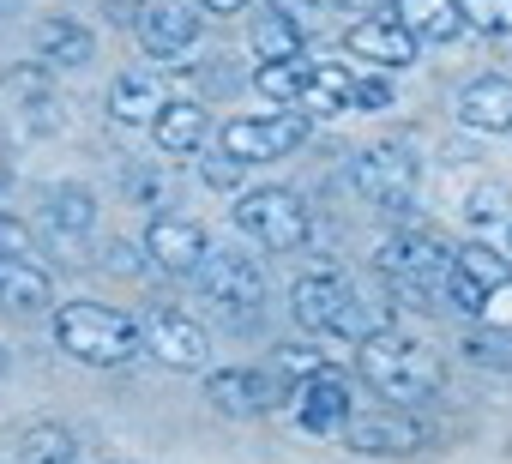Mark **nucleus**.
<instances>
[{
	"label": "nucleus",
	"mask_w": 512,
	"mask_h": 464,
	"mask_svg": "<svg viewBox=\"0 0 512 464\" xmlns=\"http://www.w3.org/2000/svg\"><path fill=\"white\" fill-rule=\"evenodd\" d=\"M49 223L67 229V236H85V229L97 223V193L79 187V181H61V187L49 193Z\"/></svg>",
	"instance_id": "b1692460"
},
{
	"label": "nucleus",
	"mask_w": 512,
	"mask_h": 464,
	"mask_svg": "<svg viewBox=\"0 0 512 464\" xmlns=\"http://www.w3.org/2000/svg\"><path fill=\"white\" fill-rule=\"evenodd\" d=\"M302 139H308V115L302 109H278V115H260V121H229L223 127V151L241 157V163H278Z\"/></svg>",
	"instance_id": "0eeeda50"
},
{
	"label": "nucleus",
	"mask_w": 512,
	"mask_h": 464,
	"mask_svg": "<svg viewBox=\"0 0 512 464\" xmlns=\"http://www.w3.org/2000/svg\"><path fill=\"white\" fill-rule=\"evenodd\" d=\"M374 266L386 272V284L398 290L404 308H422V314H440L446 308V272H452V248L422 236V229H410V236H392Z\"/></svg>",
	"instance_id": "f03ea898"
},
{
	"label": "nucleus",
	"mask_w": 512,
	"mask_h": 464,
	"mask_svg": "<svg viewBox=\"0 0 512 464\" xmlns=\"http://www.w3.org/2000/svg\"><path fill=\"white\" fill-rule=\"evenodd\" d=\"M452 266H458L476 290H488V296L512 284V260H506L494 242H470V248H458V254H452Z\"/></svg>",
	"instance_id": "5701e85b"
},
{
	"label": "nucleus",
	"mask_w": 512,
	"mask_h": 464,
	"mask_svg": "<svg viewBox=\"0 0 512 464\" xmlns=\"http://www.w3.org/2000/svg\"><path fill=\"white\" fill-rule=\"evenodd\" d=\"M332 7H344V13H374V7H386V0H332Z\"/></svg>",
	"instance_id": "ea45409f"
},
{
	"label": "nucleus",
	"mask_w": 512,
	"mask_h": 464,
	"mask_svg": "<svg viewBox=\"0 0 512 464\" xmlns=\"http://www.w3.org/2000/svg\"><path fill=\"white\" fill-rule=\"evenodd\" d=\"M350 187H356L362 199H374V205L410 199V187H416V157H410L404 145H374V151H362V157L350 163Z\"/></svg>",
	"instance_id": "1a4fd4ad"
},
{
	"label": "nucleus",
	"mask_w": 512,
	"mask_h": 464,
	"mask_svg": "<svg viewBox=\"0 0 512 464\" xmlns=\"http://www.w3.org/2000/svg\"><path fill=\"white\" fill-rule=\"evenodd\" d=\"M458 121L470 133H506L512 127V79L500 73H482L458 91Z\"/></svg>",
	"instance_id": "4468645a"
},
{
	"label": "nucleus",
	"mask_w": 512,
	"mask_h": 464,
	"mask_svg": "<svg viewBox=\"0 0 512 464\" xmlns=\"http://www.w3.org/2000/svg\"><path fill=\"white\" fill-rule=\"evenodd\" d=\"M205 248L211 242H205V229L193 217H151V229H145V254L169 278H193L199 260H205Z\"/></svg>",
	"instance_id": "9d476101"
},
{
	"label": "nucleus",
	"mask_w": 512,
	"mask_h": 464,
	"mask_svg": "<svg viewBox=\"0 0 512 464\" xmlns=\"http://www.w3.org/2000/svg\"><path fill=\"white\" fill-rule=\"evenodd\" d=\"M163 103H169V97H163V85H157L151 73H121V79L109 85V115H115L121 127H151Z\"/></svg>",
	"instance_id": "6ab92c4d"
},
{
	"label": "nucleus",
	"mask_w": 512,
	"mask_h": 464,
	"mask_svg": "<svg viewBox=\"0 0 512 464\" xmlns=\"http://www.w3.org/2000/svg\"><path fill=\"white\" fill-rule=\"evenodd\" d=\"M103 266H109V272H121V278H133V272H139V248L109 242V248H103Z\"/></svg>",
	"instance_id": "f704fd0d"
},
{
	"label": "nucleus",
	"mask_w": 512,
	"mask_h": 464,
	"mask_svg": "<svg viewBox=\"0 0 512 464\" xmlns=\"http://www.w3.org/2000/svg\"><path fill=\"white\" fill-rule=\"evenodd\" d=\"M139 338H145V350H151L163 368L199 374V368L211 362V338H205V326H199L193 314H151V320L139 326Z\"/></svg>",
	"instance_id": "6e6552de"
},
{
	"label": "nucleus",
	"mask_w": 512,
	"mask_h": 464,
	"mask_svg": "<svg viewBox=\"0 0 512 464\" xmlns=\"http://www.w3.org/2000/svg\"><path fill=\"white\" fill-rule=\"evenodd\" d=\"M344 49L356 55V61H374L380 73H398V67H410L416 61V37L386 13V19H356L350 31H344Z\"/></svg>",
	"instance_id": "9b49d317"
},
{
	"label": "nucleus",
	"mask_w": 512,
	"mask_h": 464,
	"mask_svg": "<svg viewBox=\"0 0 512 464\" xmlns=\"http://www.w3.org/2000/svg\"><path fill=\"white\" fill-rule=\"evenodd\" d=\"M199 13H211V19H229V13H247V0H199Z\"/></svg>",
	"instance_id": "4c0bfd02"
},
{
	"label": "nucleus",
	"mask_w": 512,
	"mask_h": 464,
	"mask_svg": "<svg viewBox=\"0 0 512 464\" xmlns=\"http://www.w3.org/2000/svg\"><path fill=\"white\" fill-rule=\"evenodd\" d=\"M458 350H464L476 368H500V374H512V332H494V326L482 332V326H476V332H464Z\"/></svg>",
	"instance_id": "cd10ccee"
},
{
	"label": "nucleus",
	"mask_w": 512,
	"mask_h": 464,
	"mask_svg": "<svg viewBox=\"0 0 512 464\" xmlns=\"http://www.w3.org/2000/svg\"><path fill=\"white\" fill-rule=\"evenodd\" d=\"M55 278L37 266V254H0V302L13 308H49Z\"/></svg>",
	"instance_id": "a211bd4d"
},
{
	"label": "nucleus",
	"mask_w": 512,
	"mask_h": 464,
	"mask_svg": "<svg viewBox=\"0 0 512 464\" xmlns=\"http://www.w3.org/2000/svg\"><path fill=\"white\" fill-rule=\"evenodd\" d=\"M55 338L73 362H91V368H121L145 350L139 326L121 308H103V302H67L55 314Z\"/></svg>",
	"instance_id": "7ed1b4c3"
},
{
	"label": "nucleus",
	"mask_w": 512,
	"mask_h": 464,
	"mask_svg": "<svg viewBox=\"0 0 512 464\" xmlns=\"http://www.w3.org/2000/svg\"><path fill=\"white\" fill-rule=\"evenodd\" d=\"M241 169H247V163H241V157H229V151H223V157H205V181H211V187H235V181H241Z\"/></svg>",
	"instance_id": "473e14b6"
},
{
	"label": "nucleus",
	"mask_w": 512,
	"mask_h": 464,
	"mask_svg": "<svg viewBox=\"0 0 512 464\" xmlns=\"http://www.w3.org/2000/svg\"><path fill=\"white\" fill-rule=\"evenodd\" d=\"M151 133H157L163 151H199V139H205V109H199V103H163L157 121H151Z\"/></svg>",
	"instance_id": "4be33fe9"
},
{
	"label": "nucleus",
	"mask_w": 512,
	"mask_h": 464,
	"mask_svg": "<svg viewBox=\"0 0 512 464\" xmlns=\"http://www.w3.org/2000/svg\"><path fill=\"white\" fill-rule=\"evenodd\" d=\"M302 43H308V31H296L278 13H266L260 25H253V55L260 61H302Z\"/></svg>",
	"instance_id": "a878e982"
},
{
	"label": "nucleus",
	"mask_w": 512,
	"mask_h": 464,
	"mask_svg": "<svg viewBox=\"0 0 512 464\" xmlns=\"http://www.w3.org/2000/svg\"><path fill=\"white\" fill-rule=\"evenodd\" d=\"M272 13L290 19L296 31H314V25H320V0H272Z\"/></svg>",
	"instance_id": "7c9ffc66"
},
{
	"label": "nucleus",
	"mask_w": 512,
	"mask_h": 464,
	"mask_svg": "<svg viewBox=\"0 0 512 464\" xmlns=\"http://www.w3.org/2000/svg\"><path fill=\"white\" fill-rule=\"evenodd\" d=\"M7 181H13V169H7V157H0V187H7Z\"/></svg>",
	"instance_id": "a19ab883"
},
{
	"label": "nucleus",
	"mask_w": 512,
	"mask_h": 464,
	"mask_svg": "<svg viewBox=\"0 0 512 464\" xmlns=\"http://www.w3.org/2000/svg\"><path fill=\"white\" fill-rule=\"evenodd\" d=\"M392 103V79H356V109H386Z\"/></svg>",
	"instance_id": "72a5a7b5"
},
{
	"label": "nucleus",
	"mask_w": 512,
	"mask_h": 464,
	"mask_svg": "<svg viewBox=\"0 0 512 464\" xmlns=\"http://www.w3.org/2000/svg\"><path fill=\"white\" fill-rule=\"evenodd\" d=\"M37 55H43V67H85L97 55V37L73 19H49V25H37Z\"/></svg>",
	"instance_id": "412c9836"
},
{
	"label": "nucleus",
	"mask_w": 512,
	"mask_h": 464,
	"mask_svg": "<svg viewBox=\"0 0 512 464\" xmlns=\"http://www.w3.org/2000/svg\"><path fill=\"white\" fill-rule=\"evenodd\" d=\"M278 368H284V374H302V380H308L314 368H326V356H320V350H284V356H278Z\"/></svg>",
	"instance_id": "c9c22d12"
},
{
	"label": "nucleus",
	"mask_w": 512,
	"mask_h": 464,
	"mask_svg": "<svg viewBox=\"0 0 512 464\" xmlns=\"http://www.w3.org/2000/svg\"><path fill=\"white\" fill-rule=\"evenodd\" d=\"M193 278H199V296H205L223 320H235V326L260 320V302H266V266L253 260V254L205 248V260H199Z\"/></svg>",
	"instance_id": "20e7f679"
},
{
	"label": "nucleus",
	"mask_w": 512,
	"mask_h": 464,
	"mask_svg": "<svg viewBox=\"0 0 512 464\" xmlns=\"http://www.w3.org/2000/svg\"><path fill=\"white\" fill-rule=\"evenodd\" d=\"M392 19L416 37V43H452L464 31L458 0H392Z\"/></svg>",
	"instance_id": "f3484780"
},
{
	"label": "nucleus",
	"mask_w": 512,
	"mask_h": 464,
	"mask_svg": "<svg viewBox=\"0 0 512 464\" xmlns=\"http://www.w3.org/2000/svg\"><path fill=\"white\" fill-rule=\"evenodd\" d=\"M193 37H199V13H187V7H145V19H139V49L151 61L187 55Z\"/></svg>",
	"instance_id": "dca6fc26"
},
{
	"label": "nucleus",
	"mask_w": 512,
	"mask_h": 464,
	"mask_svg": "<svg viewBox=\"0 0 512 464\" xmlns=\"http://www.w3.org/2000/svg\"><path fill=\"white\" fill-rule=\"evenodd\" d=\"M500 217H506V193H500V187H494V193L482 187V193L470 199V223H476V229H488V223H500Z\"/></svg>",
	"instance_id": "2f4dec72"
},
{
	"label": "nucleus",
	"mask_w": 512,
	"mask_h": 464,
	"mask_svg": "<svg viewBox=\"0 0 512 464\" xmlns=\"http://www.w3.org/2000/svg\"><path fill=\"white\" fill-rule=\"evenodd\" d=\"M458 13L482 37H512V0H458Z\"/></svg>",
	"instance_id": "c85d7f7f"
},
{
	"label": "nucleus",
	"mask_w": 512,
	"mask_h": 464,
	"mask_svg": "<svg viewBox=\"0 0 512 464\" xmlns=\"http://www.w3.org/2000/svg\"><path fill=\"white\" fill-rule=\"evenodd\" d=\"M0 254H31V229L13 223V217H0Z\"/></svg>",
	"instance_id": "e433bc0d"
},
{
	"label": "nucleus",
	"mask_w": 512,
	"mask_h": 464,
	"mask_svg": "<svg viewBox=\"0 0 512 464\" xmlns=\"http://www.w3.org/2000/svg\"><path fill=\"white\" fill-rule=\"evenodd\" d=\"M205 392H211V404L229 410V416H266V410L284 398V386H278L272 374H260V368H217V374L205 380Z\"/></svg>",
	"instance_id": "ddd939ff"
},
{
	"label": "nucleus",
	"mask_w": 512,
	"mask_h": 464,
	"mask_svg": "<svg viewBox=\"0 0 512 464\" xmlns=\"http://www.w3.org/2000/svg\"><path fill=\"white\" fill-rule=\"evenodd\" d=\"M356 368H362V380L380 392V398H392V404H422V398H434L440 392V362H434V350L428 344H416L410 332H368L362 344H356Z\"/></svg>",
	"instance_id": "f257e3e1"
},
{
	"label": "nucleus",
	"mask_w": 512,
	"mask_h": 464,
	"mask_svg": "<svg viewBox=\"0 0 512 464\" xmlns=\"http://www.w3.org/2000/svg\"><path fill=\"white\" fill-rule=\"evenodd\" d=\"M350 410H356V404H350V380H344V374L314 368L308 380H296V416H302V428H314V434H338Z\"/></svg>",
	"instance_id": "f8f14e48"
},
{
	"label": "nucleus",
	"mask_w": 512,
	"mask_h": 464,
	"mask_svg": "<svg viewBox=\"0 0 512 464\" xmlns=\"http://www.w3.org/2000/svg\"><path fill=\"white\" fill-rule=\"evenodd\" d=\"M302 79H308L302 61H260V67H253V91H260L266 103H290V109H296Z\"/></svg>",
	"instance_id": "bb28decb"
},
{
	"label": "nucleus",
	"mask_w": 512,
	"mask_h": 464,
	"mask_svg": "<svg viewBox=\"0 0 512 464\" xmlns=\"http://www.w3.org/2000/svg\"><path fill=\"white\" fill-rule=\"evenodd\" d=\"M344 302H350V284H344L338 272H308V278H296V290H290V314H296V326H308V332H332V320H338Z\"/></svg>",
	"instance_id": "2eb2a0df"
},
{
	"label": "nucleus",
	"mask_w": 512,
	"mask_h": 464,
	"mask_svg": "<svg viewBox=\"0 0 512 464\" xmlns=\"http://www.w3.org/2000/svg\"><path fill=\"white\" fill-rule=\"evenodd\" d=\"M235 223L260 248H272V254H290V248L308 242V205L290 187H253V193H241L235 199Z\"/></svg>",
	"instance_id": "39448f33"
},
{
	"label": "nucleus",
	"mask_w": 512,
	"mask_h": 464,
	"mask_svg": "<svg viewBox=\"0 0 512 464\" xmlns=\"http://www.w3.org/2000/svg\"><path fill=\"white\" fill-rule=\"evenodd\" d=\"M127 187H133V193H139V199H145V193H151V199H157V175H145V169H133V175H127Z\"/></svg>",
	"instance_id": "58836bf2"
},
{
	"label": "nucleus",
	"mask_w": 512,
	"mask_h": 464,
	"mask_svg": "<svg viewBox=\"0 0 512 464\" xmlns=\"http://www.w3.org/2000/svg\"><path fill=\"white\" fill-rule=\"evenodd\" d=\"M296 109L302 115H344V109H356V79L344 67H308V79L296 91Z\"/></svg>",
	"instance_id": "aec40b11"
},
{
	"label": "nucleus",
	"mask_w": 512,
	"mask_h": 464,
	"mask_svg": "<svg viewBox=\"0 0 512 464\" xmlns=\"http://www.w3.org/2000/svg\"><path fill=\"white\" fill-rule=\"evenodd\" d=\"M506 133H512V127H506Z\"/></svg>",
	"instance_id": "37998d69"
},
{
	"label": "nucleus",
	"mask_w": 512,
	"mask_h": 464,
	"mask_svg": "<svg viewBox=\"0 0 512 464\" xmlns=\"http://www.w3.org/2000/svg\"><path fill=\"white\" fill-rule=\"evenodd\" d=\"M73 458H79L73 434L55 428V422H37V428H25V440H19V464H73Z\"/></svg>",
	"instance_id": "393cba45"
},
{
	"label": "nucleus",
	"mask_w": 512,
	"mask_h": 464,
	"mask_svg": "<svg viewBox=\"0 0 512 464\" xmlns=\"http://www.w3.org/2000/svg\"><path fill=\"white\" fill-rule=\"evenodd\" d=\"M446 308H458V314H482V308H488V290H476V284L452 266V272H446Z\"/></svg>",
	"instance_id": "c756f323"
},
{
	"label": "nucleus",
	"mask_w": 512,
	"mask_h": 464,
	"mask_svg": "<svg viewBox=\"0 0 512 464\" xmlns=\"http://www.w3.org/2000/svg\"><path fill=\"white\" fill-rule=\"evenodd\" d=\"M344 446L368 452V458H404L428 446V422L410 416V404H380V410H350L344 416Z\"/></svg>",
	"instance_id": "423d86ee"
},
{
	"label": "nucleus",
	"mask_w": 512,
	"mask_h": 464,
	"mask_svg": "<svg viewBox=\"0 0 512 464\" xmlns=\"http://www.w3.org/2000/svg\"><path fill=\"white\" fill-rule=\"evenodd\" d=\"M0 374H7V350H0Z\"/></svg>",
	"instance_id": "79ce46f5"
}]
</instances>
